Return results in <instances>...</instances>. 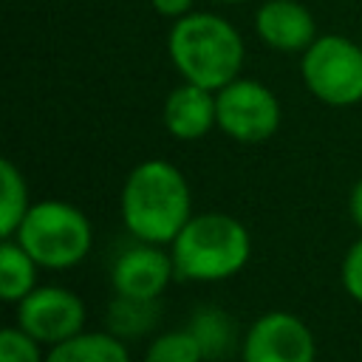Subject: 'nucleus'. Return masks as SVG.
Instances as JSON below:
<instances>
[{"instance_id": "1", "label": "nucleus", "mask_w": 362, "mask_h": 362, "mask_svg": "<svg viewBox=\"0 0 362 362\" xmlns=\"http://www.w3.org/2000/svg\"><path fill=\"white\" fill-rule=\"evenodd\" d=\"M189 204L187 178L161 158L133 167L122 187V221L144 243H173L192 218Z\"/></svg>"}, {"instance_id": "2", "label": "nucleus", "mask_w": 362, "mask_h": 362, "mask_svg": "<svg viewBox=\"0 0 362 362\" xmlns=\"http://www.w3.org/2000/svg\"><path fill=\"white\" fill-rule=\"evenodd\" d=\"M170 59L187 82L221 90L243 65V40L223 17L184 14L170 31Z\"/></svg>"}, {"instance_id": "3", "label": "nucleus", "mask_w": 362, "mask_h": 362, "mask_svg": "<svg viewBox=\"0 0 362 362\" xmlns=\"http://www.w3.org/2000/svg\"><path fill=\"white\" fill-rule=\"evenodd\" d=\"M173 263L175 274L187 280L215 283L238 274L249 255L252 240L246 226L223 212L195 215L184 223V229L173 240Z\"/></svg>"}, {"instance_id": "4", "label": "nucleus", "mask_w": 362, "mask_h": 362, "mask_svg": "<svg viewBox=\"0 0 362 362\" xmlns=\"http://www.w3.org/2000/svg\"><path fill=\"white\" fill-rule=\"evenodd\" d=\"M14 240L45 269L76 266L93 243V229L85 212L65 201H40L31 204L23 223L14 232Z\"/></svg>"}, {"instance_id": "5", "label": "nucleus", "mask_w": 362, "mask_h": 362, "mask_svg": "<svg viewBox=\"0 0 362 362\" xmlns=\"http://www.w3.org/2000/svg\"><path fill=\"white\" fill-rule=\"evenodd\" d=\"M303 79L325 105H356L362 99V48L337 34L317 37L305 48Z\"/></svg>"}, {"instance_id": "6", "label": "nucleus", "mask_w": 362, "mask_h": 362, "mask_svg": "<svg viewBox=\"0 0 362 362\" xmlns=\"http://www.w3.org/2000/svg\"><path fill=\"white\" fill-rule=\"evenodd\" d=\"M218 127L235 141L257 144L274 136L280 124V105L274 93L255 79H232L215 96Z\"/></svg>"}, {"instance_id": "7", "label": "nucleus", "mask_w": 362, "mask_h": 362, "mask_svg": "<svg viewBox=\"0 0 362 362\" xmlns=\"http://www.w3.org/2000/svg\"><path fill=\"white\" fill-rule=\"evenodd\" d=\"M17 325L40 345H59L85 325L82 300L62 286H40L17 303Z\"/></svg>"}, {"instance_id": "8", "label": "nucleus", "mask_w": 362, "mask_h": 362, "mask_svg": "<svg viewBox=\"0 0 362 362\" xmlns=\"http://www.w3.org/2000/svg\"><path fill=\"white\" fill-rule=\"evenodd\" d=\"M317 342L311 328L288 314L269 311L255 320L243 339V362H314Z\"/></svg>"}, {"instance_id": "9", "label": "nucleus", "mask_w": 362, "mask_h": 362, "mask_svg": "<svg viewBox=\"0 0 362 362\" xmlns=\"http://www.w3.org/2000/svg\"><path fill=\"white\" fill-rule=\"evenodd\" d=\"M173 272H175L173 255L161 252L158 243L141 240L139 246H130L116 257L110 280H113L116 294L139 297V300H156L167 288Z\"/></svg>"}, {"instance_id": "10", "label": "nucleus", "mask_w": 362, "mask_h": 362, "mask_svg": "<svg viewBox=\"0 0 362 362\" xmlns=\"http://www.w3.org/2000/svg\"><path fill=\"white\" fill-rule=\"evenodd\" d=\"M212 124H218V107H215V96L206 88H201L195 82H184L167 96L164 127L175 139L195 141V139L206 136L212 130Z\"/></svg>"}, {"instance_id": "11", "label": "nucleus", "mask_w": 362, "mask_h": 362, "mask_svg": "<svg viewBox=\"0 0 362 362\" xmlns=\"http://www.w3.org/2000/svg\"><path fill=\"white\" fill-rule=\"evenodd\" d=\"M255 25L260 40L277 51H300L317 40L311 11L294 0H269L257 11Z\"/></svg>"}, {"instance_id": "12", "label": "nucleus", "mask_w": 362, "mask_h": 362, "mask_svg": "<svg viewBox=\"0 0 362 362\" xmlns=\"http://www.w3.org/2000/svg\"><path fill=\"white\" fill-rule=\"evenodd\" d=\"M45 362H130V354L113 331L76 334L59 345H51Z\"/></svg>"}, {"instance_id": "13", "label": "nucleus", "mask_w": 362, "mask_h": 362, "mask_svg": "<svg viewBox=\"0 0 362 362\" xmlns=\"http://www.w3.org/2000/svg\"><path fill=\"white\" fill-rule=\"evenodd\" d=\"M37 260L11 238H3L0 246V294L6 303H20L37 286Z\"/></svg>"}, {"instance_id": "14", "label": "nucleus", "mask_w": 362, "mask_h": 362, "mask_svg": "<svg viewBox=\"0 0 362 362\" xmlns=\"http://www.w3.org/2000/svg\"><path fill=\"white\" fill-rule=\"evenodd\" d=\"M189 331L198 339V345L204 351V359H221L235 345V325H232L229 314L215 308V305L198 308L192 314Z\"/></svg>"}, {"instance_id": "15", "label": "nucleus", "mask_w": 362, "mask_h": 362, "mask_svg": "<svg viewBox=\"0 0 362 362\" xmlns=\"http://www.w3.org/2000/svg\"><path fill=\"white\" fill-rule=\"evenodd\" d=\"M0 173H3L0 235H3V238H14L17 226L23 223L25 212L31 209V204H28V189H25V178H23V173H20L8 158L0 161Z\"/></svg>"}, {"instance_id": "16", "label": "nucleus", "mask_w": 362, "mask_h": 362, "mask_svg": "<svg viewBox=\"0 0 362 362\" xmlns=\"http://www.w3.org/2000/svg\"><path fill=\"white\" fill-rule=\"evenodd\" d=\"M156 300H139L116 294V300L107 308V322L116 337H136L153 328L156 322Z\"/></svg>"}, {"instance_id": "17", "label": "nucleus", "mask_w": 362, "mask_h": 362, "mask_svg": "<svg viewBox=\"0 0 362 362\" xmlns=\"http://www.w3.org/2000/svg\"><path fill=\"white\" fill-rule=\"evenodd\" d=\"M201 359H204V351L189 328L161 334L158 339L150 342L144 354V362H201Z\"/></svg>"}, {"instance_id": "18", "label": "nucleus", "mask_w": 362, "mask_h": 362, "mask_svg": "<svg viewBox=\"0 0 362 362\" xmlns=\"http://www.w3.org/2000/svg\"><path fill=\"white\" fill-rule=\"evenodd\" d=\"M0 362H45V359L40 354V342L17 325L0 331Z\"/></svg>"}, {"instance_id": "19", "label": "nucleus", "mask_w": 362, "mask_h": 362, "mask_svg": "<svg viewBox=\"0 0 362 362\" xmlns=\"http://www.w3.org/2000/svg\"><path fill=\"white\" fill-rule=\"evenodd\" d=\"M342 286L356 303H362V238L348 249L342 260Z\"/></svg>"}, {"instance_id": "20", "label": "nucleus", "mask_w": 362, "mask_h": 362, "mask_svg": "<svg viewBox=\"0 0 362 362\" xmlns=\"http://www.w3.org/2000/svg\"><path fill=\"white\" fill-rule=\"evenodd\" d=\"M150 3L164 17H184L189 11V6H192V0H150Z\"/></svg>"}, {"instance_id": "21", "label": "nucleus", "mask_w": 362, "mask_h": 362, "mask_svg": "<svg viewBox=\"0 0 362 362\" xmlns=\"http://www.w3.org/2000/svg\"><path fill=\"white\" fill-rule=\"evenodd\" d=\"M348 209H351V218H354V223L362 229V178L354 184V189H351V201H348Z\"/></svg>"}, {"instance_id": "22", "label": "nucleus", "mask_w": 362, "mask_h": 362, "mask_svg": "<svg viewBox=\"0 0 362 362\" xmlns=\"http://www.w3.org/2000/svg\"><path fill=\"white\" fill-rule=\"evenodd\" d=\"M221 3H238V0H221Z\"/></svg>"}]
</instances>
